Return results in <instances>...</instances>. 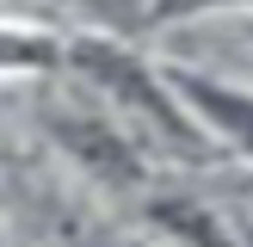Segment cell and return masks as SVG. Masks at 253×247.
<instances>
[{"label": "cell", "instance_id": "cell-1", "mask_svg": "<svg viewBox=\"0 0 253 247\" xmlns=\"http://www.w3.org/2000/svg\"><path fill=\"white\" fill-rule=\"evenodd\" d=\"M68 68L81 74L86 93L105 99L142 142H167V148H185V155L210 142V130L198 124V111L179 99L173 74L148 68V62L136 56L130 43H118L111 31H81L68 43Z\"/></svg>", "mask_w": 253, "mask_h": 247}, {"label": "cell", "instance_id": "cell-2", "mask_svg": "<svg viewBox=\"0 0 253 247\" xmlns=\"http://www.w3.org/2000/svg\"><path fill=\"white\" fill-rule=\"evenodd\" d=\"M179 99L198 111V124L210 130V142H229L235 155L253 161V86H235L222 74H204V68H167Z\"/></svg>", "mask_w": 253, "mask_h": 247}, {"label": "cell", "instance_id": "cell-3", "mask_svg": "<svg viewBox=\"0 0 253 247\" xmlns=\"http://www.w3.org/2000/svg\"><path fill=\"white\" fill-rule=\"evenodd\" d=\"M56 6L93 19V31H118V25H130V19H148V0H56Z\"/></svg>", "mask_w": 253, "mask_h": 247}, {"label": "cell", "instance_id": "cell-4", "mask_svg": "<svg viewBox=\"0 0 253 247\" xmlns=\"http://www.w3.org/2000/svg\"><path fill=\"white\" fill-rule=\"evenodd\" d=\"M253 0H148V19L173 25V19H210V12H241Z\"/></svg>", "mask_w": 253, "mask_h": 247}, {"label": "cell", "instance_id": "cell-5", "mask_svg": "<svg viewBox=\"0 0 253 247\" xmlns=\"http://www.w3.org/2000/svg\"><path fill=\"white\" fill-rule=\"evenodd\" d=\"M241 62H247V68H253V31L241 37Z\"/></svg>", "mask_w": 253, "mask_h": 247}]
</instances>
